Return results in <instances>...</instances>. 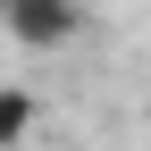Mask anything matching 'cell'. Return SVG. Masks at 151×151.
I'll use <instances>...</instances> for the list:
<instances>
[{"label": "cell", "instance_id": "6da1fadb", "mask_svg": "<svg viewBox=\"0 0 151 151\" xmlns=\"http://www.w3.org/2000/svg\"><path fill=\"white\" fill-rule=\"evenodd\" d=\"M92 25L84 0H0V34H9L17 50H34V59H50V50H76Z\"/></svg>", "mask_w": 151, "mask_h": 151}, {"label": "cell", "instance_id": "7a4b0ae2", "mask_svg": "<svg viewBox=\"0 0 151 151\" xmlns=\"http://www.w3.org/2000/svg\"><path fill=\"white\" fill-rule=\"evenodd\" d=\"M34 126H42V101H34V84H0V151H25Z\"/></svg>", "mask_w": 151, "mask_h": 151}]
</instances>
